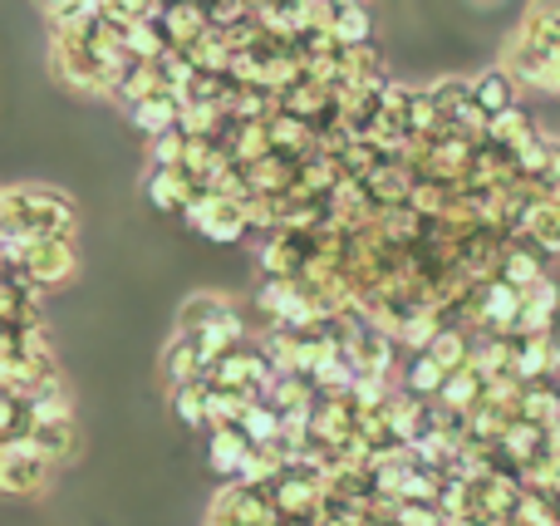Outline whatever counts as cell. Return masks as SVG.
Here are the masks:
<instances>
[{"label":"cell","instance_id":"1","mask_svg":"<svg viewBox=\"0 0 560 526\" xmlns=\"http://www.w3.org/2000/svg\"><path fill=\"white\" fill-rule=\"evenodd\" d=\"M39 236H74V202L55 187H10L0 202V242L15 256L25 242Z\"/></svg>","mask_w":560,"mask_h":526},{"label":"cell","instance_id":"2","mask_svg":"<svg viewBox=\"0 0 560 526\" xmlns=\"http://www.w3.org/2000/svg\"><path fill=\"white\" fill-rule=\"evenodd\" d=\"M5 266H15L39 291H55V285H65L69 276L79 271V256H74V246H69V236H39V242L20 246L15 256H5Z\"/></svg>","mask_w":560,"mask_h":526},{"label":"cell","instance_id":"3","mask_svg":"<svg viewBox=\"0 0 560 526\" xmlns=\"http://www.w3.org/2000/svg\"><path fill=\"white\" fill-rule=\"evenodd\" d=\"M183 222L192 226V232H202L207 242H246V236H256L252 207L232 202V197H217V192L197 197V202L183 212Z\"/></svg>","mask_w":560,"mask_h":526},{"label":"cell","instance_id":"4","mask_svg":"<svg viewBox=\"0 0 560 526\" xmlns=\"http://www.w3.org/2000/svg\"><path fill=\"white\" fill-rule=\"evenodd\" d=\"M49 468H55V463H49L35 443L0 448V488H5L10 498H35V492H45Z\"/></svg>","mask_w":560,"mask_h":526},{"label":"cell","instance_id":"5","mask_svg":"<svg viewBox=\"0 0 560 526\" xmlns=\"http://www.w3.org/2000/svg\"><path fill=\"white\" fill-rule=\"evenodd\" d=\"M39 285H30L15 266H5V281H0V325L10 330H45L39 320Z\"/></svg>","mask_w":560,"mask_h":526},{"label":"cell","instance_id":"6","mask_svg":"<svg viewBox=\"0 0 560 526\" xmlns=\"http://www.w3.org/2000/svg\"><path fill=\"white\" fill-rule=\"evenodd\" d=\"M143 197H148V207L153 212H177L183 217L187 207L197 202V197H207L202 187H197V177L192 173H163V167H148V177H143Z\"/></svg>","mask_w":560,"mask_h":526},{"label":"cell","instance_id":"7","mask_svg":"<svg viewBox=\"0 0 560 526\" xmlns=\"http://www.w3.org/2000/svg\"><path fill=\"white\" fill-rule=\"evenodd\" d=\"M546 266H551V256H546L532 236H512V242H506V252H502V271H497V276H502V281H512L516 291H536L541 281H551V276H546Z\"/></svg>","mask_w":560,"mask_h":526},{"label":"cell","instance_id":"8","mask_svg":"<svg viewBox=\"0 0 560 526\" xmlns=\"http://www.w3.org/2000/svg\"><path fill=\"white\" fill-rule=\"evenodd\" d=\"M207 374H212V360L202 354V344L192 340V335H173L163 350V379L167 389H187V384H207Z\"/></svg>","mask_w":560,"mask_h":526},{"label":"cell","instance_id":"9","mask_svg":"<svg viewBox=\"0 0 560 526\" xmlns=\"http://www.w3.org/2000/svg\"><path fill=\"white\" fill-rule=\"evenodd\" d=\"M226 320H236V305L217 291H197V295H187L183 311H177V335H192L197 340V335L222 330Z\"/></svg>","mask_w":560,"mask_h":526},{"label":"cell","instance_id":"10","mask_svg":"<svg viewBox=\"0 0 560 526\" xmlns=\"http://www.w3.org/2000/svg\"><path fill=\"white\" fill-rule=\"evenodd\" d=\"M556 59H560V55H546L541 45H532V39L512 35V39H506V59H502V65L512 69V79H516L522 89H551Z\"/></svg>","mask_w":560,"mask_h":526},{"label":"cell","instance_id":"11","mask_svg":"<svg viewBox=\"0 0 560 526\" xmlns=\"http://www.w3.org/2000/svg\"><path fill=\"white\" fill-rule=\"evenodd\" d=\"M472 94H477V108H482L487 118H502V114H512V108H522V84L512 79L506 65L482 69V74L472 79Z\"/></svg>","mask_w":560,"mask_h":526},{"label":"cell","instance_id":"12","mask_svg":"<svg viewBox=\"0 0 560 526\" xmlns=\"http://www.w3.org/2000/svg\"><path fill=\"white\" fill-rule=\"evenodd\" d=\"M252 453H256V443L246 439L242 429H212L207 433V458H212V472H222L226 482H242Z\"/></svg>","mask_w":560,"mask_h":526},{"label":"cell","instance_id":"13","mask_svg":"<svg viewBox=\"0 0 560 526\" xmlns=\"http://www.w3.org/2000/svg\"><path fill=\"white\" fill-rule=\"evenodd\" d=\"M183 108H187V98L173 94V89H163V94L143 98L138 108H128V118H133L148 138H163V133H177V128H183Z\"/></svg>","mask_w":560,"mask_h":526},{"label":"cell","instance_id":"14","mask_svg":"<svg viewBox=\"0 0 560 526\" xmlns=\"http://www.w3.org/2000/svg\"><path fill=\"white\" fill-rule=\"evenodd\" d=\"M35 423H39V413L25 394L0 389V448H20V443H30Z\"/></svg>","mask_w":560,"mask_h":526},{"label":"cell","instance_id":"15","mask_svg":"<svg viewBox=\"0 0 560 526\" xmlns=\"http://www.w3.org/2000/svg\"><path fill=\"white\" fill-rule=\"evenodd\" d=\"M443 384H447V370L433 354H408L404 360V374H398V389L404 394H413V399H443Z\"/></svg>","mask_w":560,"mask_h":526},{"label":"cell","instance_id":"16","mask_svg":"<svg viewBox=\"0 0 560 526\" xmlns=\"http://www.w3.org/2000/svg\"><path fill=\"white\" fill-rule=\"evenodd\" d=\"M516 35L532 39V45H541L546 55H560V0H532Z\"/></svg>","mask_w":560,"mask_h":526},{"label":"cell","instance_id":"17","mask_svg":"<svg viewBox=\"0 0 560 526\" xmlns=\"http://www.w3.org/2000/svg\"><path fill=\"white\" fill-rule=\"evenodd\" d=\"M153 94H163V74H158V65H148V59H128L124 74H118V84H114V98L128 104V108H138Z\"/></svg>","mask_w":560,"mask_h":526},{"label":"cell","instance_id":"18","mask_svg":"<svg viewBox=\"0 0 560 526\" xmlns=\"http://www.w3.org/2000/svg\"><path fill=\"white\" fill-rule=\"evenodd\" d=\"M560 311V285L556 281H541L536 291H526V311H522V325L516 335H551V320ZM512 335V340H516Z\"/></svg>","mask_w":560,"mask_h":526},{"label":"cell","instance_id":"19","mask_svg":"<svg viewBox=\"0 0 560 526\" xmlns=\"http://www.w3.org/2000/svg\"><path fill=\"white\" fill-rule=\"evenodd\" d=\"M124 45H128V59H148V65H158V59L173 49V39H167L163 20L148 15V20H138L133 30H124Z\"/></svg>","mask_w":560,"mask_h":526},{"label":"cell","instance_id":"20","mask_svg":"<svg viewBox=\"0 0 560 526\" xmlns=\"http://www.w3.org/2000/svg\"><path fill=\"white\" fill-rule=\"evenodd\" d=\"M30 443H35V448L45 453L49 463H65L69 453H74V443H79L74 419H39L35 433H30Z\"/></svg>","mask_w":560,"mask_h":526},{"label":"cell","instance_id":"21","mask_svg":"<svg viewBox=\"0 0 560 526\" xmlns=\"http://www.w3.org/2000/svg\"><path fill=\"white\" fill-rule=\"evenodd\" d=\"M487 138L492 143H502L506 153H522L532 138H541V128H536V118L526 114V108H512V114H502V118H492V128H487Z\"/></svg>","mask_w":560,"mask_h":526},{"label":"cell","instance_id":"22","mask_svg":"<svg viewBox=\"0 0 560 526\" xmlns=\"http://www.w3.org/2000/svg\"><path fill=\"white\" fill-rule=\"evenodd\" d=\"M212 389L207 384H187V389H173V413H177V423L183 429H202V433H212Z\"/></svg>","mask_w":560,"mask_h":526},{"label":"cell","instance_id":"23","mask_svg":"<svg viewBox=\"0 0 560 526\" xmlns=\"http://www.w3.org/2000/svg\"><path fill=\"white\" fill-rule=\"evenodd\" d=\"M408 128H413L418 143H428V138H438L447 128L443 108L433 104V89H418L413 84V94H408Z\"/></svg>","mask_w":560,"mask_h":526},{"label":"cell","instance_id":"24","mask_svg":"<svg viewBox=\"0 0 560 526\" xmlns=\"http://www.w3.org/2000/svg\"><path fill=\"white\" fill-rule=\"evenodd\" d=\"M526 236H532V242L541 246L546 256H560V202H556V197H546V202L532 212V222H526Z\"/></svg>","mask_w":560,"mask_h":526},{"label":"cell","instance_id":"25","mask_svg":"<svg viewBox=\"0 0 560 526\" xmlns=\"http://www.w3.org/2000/svg\"><path fill=\"white\" fill-rule=\"evenodd\" d=\"M433 89V104L443 108V118L453 124L457 114H463L467 104H477V94H472V79H463V74H443L438 84H428Z\"/></svg>","mask_w":560,"mask_h":526},{"label":"cell","instance_id":"26","mask_svg":"<svg viewBox=\"0 0 560 526\" xmlns=\"http://www.w3.org/2000/svg\"><path fill=\"white\" fill-rule=\"evenodd\" d=\"M148 163L163 167V173H177V167L187 163V133H183V128H177V133L153 138V148H148Z\"/></svg>","mask_w":560,"mask_h":526},{"label":"cell","instance_id":"27","mask_svg":"<svg viewBox=\"0 0 560 526\" xmlns=\"http://www.w3.org/2000/svg\"><path fill=\"white\" fill-rule=\"evenodd\" d=\"M536 192H546V197H560V138H551V157H546V167H541V177H536Z\"/></svg>","mask_w":560,"mask_h":526},{"label":"cell","instance_id":"28","mask_svg":"<svg viewBox=\"0 0 560 526\" xmlns=\"http://www.w3.org/2000/svg\"><path fill=\"white\" fill-rule=\"evenodd\" d=\"M39 5L49 10V15H59V10H69V5H79V0H39Z\"/></svg>","mask_w":560,"mask_h":526},{"label":"cell","instance_id":"29","mask_svg":"<svg viewBox=\"0 0 560 526\" xmlns=\"http://www.w3.org/2000/svg\"><path fill=\"white\" fill-rule=\"evenodd\" d=\"M546 94H556V98H560V59H556V69H551V89H546Z\"/></svg>","mask_w":560,"mask_h":526},{"label":"cell","instance_id":"30","mask_svg":"<svg viewBox=\"0 0 560 526\" xmlns=\"http://www.w3.org/2000/svg\"><path fill=\"white\" fill-rule=\"evenodd\" d=\"M447 526H487V522H477V517H447Z\"/></svg>","mask_w":560,"mask_h":526},{"label":"cell","instance_id":"31","mask_svg":"<svg viewBox=\"0 0 560 526\" xmlns=\"http://www.w3.org/2000/svg\"><path fill=\"white\" fill-rule=\"evenodd\" d=\"M551 384H556V394H560V374H556V379H551Z\"/></svg>","mask_w":560,"mask_h":526},{"label":"cell","instance_id":"32","mask_svg":"<svg viewBox=\"0 0 560 526\" xmlns=\"http://www.w3.org/2000/svg\"><path fill=\"white\" fill-rule=\"evenodd\" d=\"M556 202H560V197H556Z\"/></svg>","mask_w":560,"mask_h":526}]
</instances>
